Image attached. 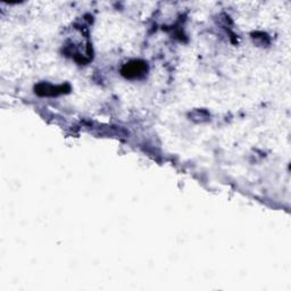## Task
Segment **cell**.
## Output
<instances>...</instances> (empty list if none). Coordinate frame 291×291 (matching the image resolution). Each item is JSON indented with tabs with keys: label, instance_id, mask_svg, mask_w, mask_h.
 I'll return each instance as SVG.
<instances>
[{
	"label": "cell",
	"instance_id": "6da1fadb",
	"mask_svg": "<svg viewBox=\"0 0 291 291\" xmlns=\"http://www.w3.org/2000/svg\"><path fill=\"white\" fill-rule=\"evenodd\" d=\"M146 65L145 63H140V62H133L130 63L123 68V75H125L126 78H139L145 74L146 72Z\"/></svg>",
	"mask_w": 291,
	"mask_h": 291
}]
</instances>
